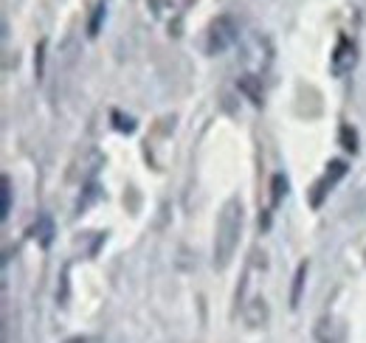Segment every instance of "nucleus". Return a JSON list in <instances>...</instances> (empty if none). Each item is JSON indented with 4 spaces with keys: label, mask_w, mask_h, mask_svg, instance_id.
<instances>
[{
    "label": "nucleus",
    "mask_w": 366,
    "mask_h": 343,
    "mask_svg": "<svg viewBox=\"0 0 366 343\" xmlns=\"http://www.w3.org/2000/svg\"><path fill=\"white\" fill-rule=\"evenodd\" d=\"M242 203L239 197H229L217 214V225H214V245H212V262L217 270H226L231 259L239 248V237H242Z\"/></svg>",
    "instance_id": "f257e3e1"
},
{
    "label": "nucleus",
    "mask_w": 366,
    "mask_h": 343,
    "mask_svg": "<svg viewBox=\"0 0 366 343\" xmlns=\"http://www.w3.org/2000/svg\"><path fill=\"white\" fill-rule=\"evenodd\" d=\"M237 34H239L237 20H234L231 14H217V17L212 20V26H209V34H206V51H209L212 56L229 51L231 45L237 43Z\"/></svg>",
    "instance_id": "f03ea898"
},
{
    "label": "nucleus",
    "mask_w": 366,
    "mask_h": 343,
    "mask_svg": "<svg viewBox=\"0 0 366 343\" xmlns=\"http://www.w3.org/2000/svg\"><path fill=\"white\" fill-rule=\"evenodd\" d=\"M355 65H358V45L352 43L347 34H341L332 54H330V71H332V76L344 79L355 71Z\"/></svg>",
    "instance_id": "7ed1b4c3"
},
{
    "label": "nucleus",
    "mask_w": 366,
    "mask_h": 343,
    "mask_svg": "<svg viewBox=\"0 0 366 343\" xmlns=\"http://www.w3.org/2000/svg\"><path fill=\"white\" fill-rule=\"evenodd\" d=\"M344 174H347V164H344V161H330V164H327L324 177H321L319 183L313 186V194H310V203H313L316 209L321 206L324 194H327V192H330V189H332V186H335V183H338Z\"/></svg>",
    "instance_id": "20e7f679"
},
{
    "label": "nucleus",
    "mask_w": 366,
    "mask_h": 343,
    "mask_svg": "<svg viewBox=\"0 0 366 343\" xmlns=\"http://www.w3.org/2000/svg\"><path fill=\"white\" fill-rule=\"evenodd\" d=\"M316 338L321 343H341L344 329H341V324L335 318H321L319 327H316Z\"/></svg>",
    "instance_id": "39448f33"
},
{
    "label": "nucleus",
    "mask_w": 366,
    "mask_h": 343,
    "mask_svg": "<svg viewBox=\"0 0 366 343\" xmlns=\"http://www.w3.org/2000/svg\"><path fill=\"white\" fill-rule=\"evenodd\" d=\"M31 237H34L43 248H48V245L54 242V219H51L48 214L37 217V222L31 225Z\"/></svg>",
    "instance_id": "423d86ee"
},
{
    "label": "nucleus",
    "mask_w": 366,
    "mask_h": 343,
    "mask_svg": "<svg viewBox=\"0 0 366 343\" xmlns=\"http://www.w3.org/2000/svg\"><path fill=\"white\" fill-rule=\"evenodd\" d=\"M237 85H239V90H242L254 104H262V85H259V79H257L254 74H242Z\"/></svg>",
    "instance_id": "0eeeda50"
},
{
    "label": "nucleus",
    "mask_w": 366,
    "mask_h": 343,
    "mask_svg": "<svg viewBox=\"0 0 366 343\" xmlns=\"http://www.w3.org/2000/svg\"><path fill=\"white\" fill-rule=\"evenodd\" d=\"M245 318H248V324L251 327H259V324H265V318H268V307H265V299H254L248 304V309H245Z\"/></svg>",
    "instance_id": "6e6552de"
},
{
    "label": "nucleus",
    "mask_w": 366,
    "mask_h": 343,
    "mask_svg": "<svg viewBox=\"0 0 366 343\" xmlns=\"http://www.w3.org/2000/svg\"><path fill=\"white\" fill-rule=\"evenodd\" d=\"M305 276H307V262H302L296 267V276H293V293H290V307L296 309L299 299H302V287H305Z\"/></svg>",
    "instance_id": "1a4fd4ad"
},
{
    "label": "nucleus",
    "mask_w": 366,
    "mask_h": 343,
    "mask_svg": "<svg viewBox=\"0 0 366 343\" xmlns=\"http://www.w3.org/2000/svg\"><path fill=\"white\" fill-rule=\"evenodd\" d=\"M11 212V180H9V174H3V180H0V217L6 219Z\"/></svg>",
    "instance_id": "9d476101"
},
{
    "label": "nucleus",
    "mask_w": 366,
    "mask_h": 343,
    "mask_svg": "<svg viewBox=\"0 0 366 343\" xmlns=\"http://www.w3.org/2000/svg\"><path fill=\"white\" fill-rule=\"evenodd\" d=\"M271 206H279L282 203V197L287 194V177L282 174V172H276L274 174V180H271Z\"/></svg>",
    "instance_id": "9b49d317"
},
{
    "label": "nucleus",
    "mask_w": 366,
    "mask_h": 343,
    "mask_svg": "<svg viewBox=\"0 0 366 343\" xmlns=\"http://www.w3.org/2000/svg\"><path fill=\"white\" fill-rule=\"evenodd\" d=\"M113 119H116V129H122V132H133V129H136V121H133L130 116L124 119L122 113H113Z\"/></svg>",
    "instance_id": "f8f14e48"
},
{
    "label": "nucleus",
    "mask_w": 366,
    "mask_h": 343,
    "mask_svg": "<svg viewBox=\"0 0 366 343\" xmlns=\"http://www.w3.org/2000/svg\"><path fill=\"white\" fill-rule=\"evenodd\" d=\"M341 138H344V146H347L350 152H355V149H358V144H355V129L341 127Z\"/></svg>",
    "instance_id": "ddd939ff"
},
{
    "label": "nucleus",
    "mask_w": 366,
    "mask_h": 343,
    "mask_svg": "<svg viewBox=\"0 0 366 343\" xmlns=\"http://www.w3.org/2000/svg\"><path fill=\"white\" fill-rule=\"evenodd\" d=\"M102 17H104V3L96 6V14H93V20H91V37L99 34V23H102Z\"/></svg>",
    "instance_id": "4468645a"
}]
</instances>
